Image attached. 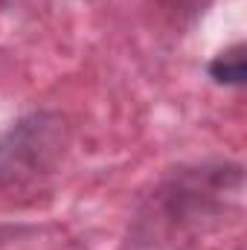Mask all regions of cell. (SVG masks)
Segmentation results:
<instances>
[{"instance_id":"7a4b0ae2","label":"cell","mask_w":247,"mask_h":250,"mask_svg":"<svg viewBox=\"0 0 247 250\" xmlns=\"http://www.w3.org/2000/svg\"><path fill=\"white\" fill-rule=\"evenodd\" d=\"M209 76L218 84H230V87H242L245 84V44H233L230 50L218 53L209 62Z\"/></svg>"},{"instance_id":"6da1fadb","label":"cell","mask_w":247,"mask_h":250,"mask_svg":"<svg viewBox=\"0 0 247 250\" xmlns=\"http://www.w3.org/2000/svg\"><path fill=\"white\" fill-rule=\"evenodd\" d=\"M67 128L53 111H35L0 134V187H23L50 175L64 151Z\"/></svg>"}]
</instances>
